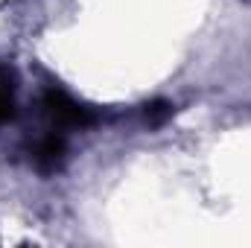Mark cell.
I'll use <instances>...</instances> for the list:
<instances>
[{
    "label": "cell",
    "mask_w": 251,
    "mask_h": 248,
    "mask_svg": "<svg viewBox=\"0 0 251 248\" xmlns=\"http://www.w3.org/2000/svg\"><path fill=\"white\" fill-rule=\"evenodd\" d=\"M64 161H67V134L64 131L47 128L41 137L32 140V146H29V164L35 167V173L56 175V173L64 170Z\"/></svg>",
    "instance_id": "obj_2"
},
{
    "label": "cell",
    "mask_w": 251,
    "mask_h": 248,
    "mask_svg": "<svg viewBox=\"0 0 251 248\" xmlns=\"http://www.w3.org/2000/svg\"><path fill=\"white\" fill-rule=\"evenodd\" d=\"M18 117V79L15 70L0 64V125L12 123Z\"/></svg>",
    "instance_id": "obj_3"
},
{
    "label": "cell",
    "mask_w": 251,
    "mask_h": 248,
    "mask_svg": "<svg viewBox=\"0 0 251 248\" xmlns=\"http://www.w3.org/2000/svg\"><path fill=\"white\" fill-rule=\"evenodd\" d=\"M143 117H146V123L152 125V128H158V125H164L170 117H173V102L155 99V102H149V105L143 108Z\"/></svg>",
    "instance_id": "obj_4"
},
{
    "label": "cell",
    "mask_w": 251,
    "mask_h": 248,
    "mask_svg": "<svg viewBox=\"0 0 251 248\" xmlns=\"http://www.w3.org/2000/svg\"><path fill=\"white\" fill-rule=\"evenodd\" d=\"M38 111L44 117L47 128H56V131H82V128H91L97 123V114L76 102L70 94H64L62 88H47L41 97H38Z\"/></svg>",
    "instance_id": "obj_1"
}]
</instances>
